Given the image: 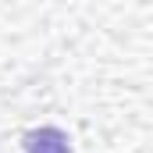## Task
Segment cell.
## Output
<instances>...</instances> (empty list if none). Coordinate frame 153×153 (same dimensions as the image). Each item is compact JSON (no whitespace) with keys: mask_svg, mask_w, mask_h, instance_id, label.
Segmentation results:
<instances>
[{"mask_svg":"<svg viewBox=\"0 0 153 153\" xmlns=\"http://www.w3.org/2000/svg\"><path fill=\"white\" fill-rule=\"evenodd\" d=\"M25 153H71V143L61 128L43 125V128H32L25 135Z\"/></svg>","mask_w":153,"mask_h":153,"instance_id":"cell-1","label":"cell"}]
</instances>
